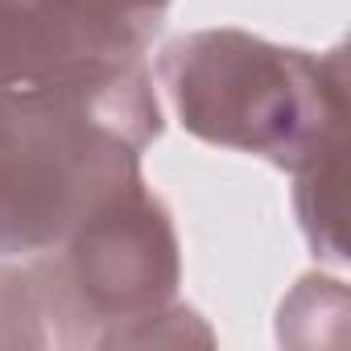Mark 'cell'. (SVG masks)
<instances>
[{"label": "cell", "instance_id": "obj_1", "mask_svg": "<svg viewBox=\"0 0 351 351\" xmlns=\"http://www.w3.org/2000/svg\"><path fill=\"white\" fill-rule=\"evenodd\" d=\"M161 128L149 66L91 87H0V261L54 252L145 182L141 153Z\"/></svg>", "mask_w": 351, "mask_h": 351}, {"label": "cell", "instance_id": "obj_4", "mask_svg": "<svg viewBox=\"0 0 351 351\" xmlns=\"http://www.w3.org/2000/svg\"><path fill=\"white\" fill-rule=\"evenodd\" d=\"M157 34L79 13L66 0H0V87H91L145 66Z\"/></svg>", "mask_w": 351, "mask_h": 351}, {"label": "cell", "instance_id": "obj_3", "mask_svg": "<svg viewBox=\"0 0 351 351\" xmlns=\"http://www.w3.org/2000/svg\"><path fill=\"white\" fill-rule=\"evenodd\" d=\"M42 322L58 347H112V339L173 302L182 244L169 207L136 182L91 211L54 252L25 261Z\"/></svg>", "mask_w": 351, "mask_h": 351}, {"label": "cell", "instance_id": "obj_5", "mask_svg": "<svg viewBox=\"0 0 351 351\" xmlns=\"http://www.w3.org/2000/svg\"><path fill=\"white\" fill-rule=\"evenodd\" d=\"M343 153H347V120H339L314 153L289 169L293 173V211L298 223L314 248V256L343 265L347 240H343Z\"/></svg>", "mask_w": 351, "mask_h": 351}, {"label": "cell", "instance_id": "obj_2", "mask_svg": "<svg viewBox=\"0 0 351 351\" xmlns=\"http://www.w3.org/2000/svg\"><path fill=\"white\" fill-rule=\"evenodd\" d=\"M178 124L219 149L298 169L347 120V50L306 54L244 29H195L157 54Z\"/></svg>", "mask_w": 351, "mask_h": 351}, {"label": "cell", "instance_id": "obj_7", "mask_svg": "<svg viewBox=\"0 0 351 351\" xmlns=\"http://www.w3.org/2000/svg\"><path fill=\"white\" fill-rule=\"evenodd\" d=\"M79 13L95 17V21H108V25H124V29H145V34H157L161 29V17L173 0H66Z\"/></svg>", "mask_w": 351, "mask_h": 351}, {"label": "cell", "instance_id": "obj_6", "mask_svg": "<svg viewBox=\"0 0 351 351\" xmlns=\"http://www.w3.org/2000/svg\"><path fill=\"white\" fill-rule=\"evenodd\" d=\"M46 322L25 261H0V351L46 347Z\"/></svg>", "mask_w": 351, "mask_h": 351}]
</instances>
